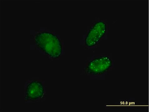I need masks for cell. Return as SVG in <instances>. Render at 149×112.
<instances>
[{
    "label": "cell",
    "instance_id": "obj_1",
    "mask_svg": "<svg viewBox=\"0 0 149 112\" xmlns=\"http://www.w3.org/2000/svg\"><path fill=\"white\" fill-rule=\"evenodd\" d=\"M36 41L39 48L51 57L57 58L62 54V44L59 39L54 34L47 32L38 33Z\"/></svg>",
    "mask_w": 149,
    "mask_h": 112
},
{
    "label": "cell",
    "instance_id": "obj_2",
    "mask_svg": "<svg viewBox=\"0 0 149 112\" xmlns=\"http://www.w3.org/2000/svg\"><path fill=\"white\" fill-rule=\"evenodd\" d=\"M113 66V62L110 57L106 55H99L88 63L85 71L89 75H100L110 70Z\"/></svg>",
    "mask_w": 149,
    "mask_h": 112
},
{
    "label": "cell",
    "instance_id": "obj_3",
    "mask_svg": "<svg viewBox=\"0 0 149 112\" xmlns=\"http://www.w3.org/2000/svg\"><path fill=\"white\" fill-rule=\"evenodd\" d=\"M107 25L104 21H96L91 28L85 39L86 46L89 47H93L99 42L106 35Z\"/></svg>",
    "mask_w": 149,
    "mask_h": 112
},
{
    "label": "cell",
    "instance_id": "obj_4",
    "mask_svg": "<svg viewBox=\"0 0 149 112\" xmlns=\"http://www.w3.org/2000/svg\"><path fill=\"white\" fill-rule=\"evenodd\" d=\"M26 93L27 100H34L41 98L45 93L43 85L40 82L33 81L28 85Z\"/></svg>",
    "mask_w": 149,
    "mask_h": 112
}]
</instances>
